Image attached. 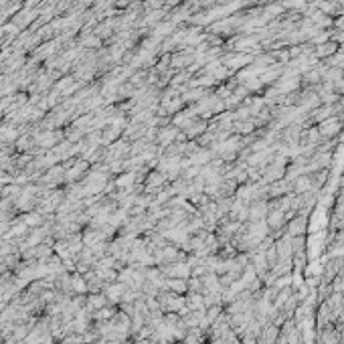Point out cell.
Returning <instances> with one entry per match:
<instances>
[{
	"label": "cell",
	"mask_w": 344,
	"mask_h": 344,
	"mask_svg": "<svg viewBox=\"0 0 344 344\" xmlns=\"http://www.w3.org/2000/svg\"><path fill=\"white\" fill-rule=\"evenodd\" d=\"M160 271L168 277H172V280H190L192 277V267L188 261H172L170 265L162 267Z\"/></svg>",
	"instance_id": "6da1fadb"
},
{
	"label": "cell",
	"mask_w": 344,
	"mask_h": 344,
	"mask_svg": "<svg viewBox=\"0 0 344 344\" xmlns=\"http://www.w3.org/2000/svg\"><path fill=\"white\" fill-rule=\"evenodd\" d=\"M340 130H342V118L338 116H330L318 124V132L322 138H334Z\"/></svg>",
	"instance_id": "7a4b0ae2"
},
{
	"label": "cell",
	"mask_w": 344,
	"mask_h": 344,
	"mask_svg": "<svg viewBox=\"0 0 344 344\" xmlns=\"http://www.w3.org/2000/svg\"><path fill=\"white\" fill-rule=\"evenodd\" d=\"M251 63V57L249 55H243V53H239V55H227V57H223V65L227 69H243V67H247V65Z\"/></svg>",
	"instance_id": "3957f363"
},
{
	"label": "cell",
	"mask_w": 344,
	"mask_h": 344,
	"mask_svg": "<svg viewBox=\"0 0 344 344\" xmlns=\"http://www.w3.org/2000/svg\"><path fill=\"white\" fill-rule=\"evenodd\" d=\"M306 219H308L306 215H300V217H296V219L288 221L286 235H290V237H302V233L306 231V223H308Z\"/></svg>",
	"instance_id": "277c9868"
},
{
	"label": "cell",
	"mask_w": 344,
	"mask_h": 344,
	"mask_svg": "<svg viewBox=\"0 0 344 344\" xmlns=\"http://www.w3.org/2000/svg\"><path fill=\"white\" fill-rule=\"evenodd\" d=\"M338 51V45L334 41H328V43H322V45H316L314 47V59H326V57H332L334 53Z\"/></svg>",
	"instance_id": "5b68a950"
},
{
	"label": "cell",
	"mask_w": 344,
	"mask_h": 344,
	"mask_svg": "<svg viewBox=\"0 0 344 344\" xmlns=\"http://www.w3.org/2000/svg\"><path fill=\"white\" fill-rule=\"evenodd\" d=\"M126 290H128V288H126L124 284H111V286H106V288H104V293H106V298H107L109 302H122Z\"/></svg>",
	"instance_id": "8992f818"
},
{
	"label": "cell",
	"mask_w": 344,
	"mask_h": 344,
	"mask_svg": "<svg viewBox=\"0 0 344 344\" xmlns=\"http://www.w3.org/2000/svg\"><path fill=\"white\" fill-rule=\"evenodd\" d=\"M176 136H178V128L174 126H170V128H162L160 132H158V144H162V146H170L172 142H176Z\"/></svg>",
	"instance_id": "52a82bcc"
},
{
	"label": "cell",
	"mask_w": 344,
	"mask_h": 344,
	"mask_svg": "<svg viewBox=\"0 0 344 344\" xmlns=\"http://www.w3.org/2000/svg\"><path fill=\"white\" fill-rule=\"evenodd\" d=\"M71 290H73L75 293H85V291L89 290V286H87V282H85V277L81 275V273L71 275Z\"/></svg>",
	"instance_id": "ba28073f"
},
{
	"label": "cell",
	"mask_w": 344,
	"mask_h": 344,
	"mask_svg": "<svg viewBox=\"0 0 344 344\" xmlns=\"http://www.w3.org/2000/svg\"><path fill=\"white\" fill-rule=\"evenodd\" d=\"M162 4H164V0H148V2H146V6H148V8H160Z\"/></svg>",
	"instance_id": "9c48e42d"
},
{
	"label": "cell",
	"mask_w": 344,
	"mask_h": 344,
	"mask_svg": "<svg viewBox=\"0 0 344 344\" xmlns=\"http://www.w3.org/2000/svg\"><path fill=\"white\" fill-rule=\"evenodd\" d=\"M138 344H154V340H146V338H142V340H138Z\"/></svg>",
	"instance_id": "30bf717a"
},
{
	"label": "cell",
	"mask_w": 344,
	"mask_h": 344,
	"mask_svg": "<svg viewBox=\"0 0 344 344\" xmlns=\"http://www.w3.org/2000/svg\"><path fill=\"white\" fill-rule=\"evenodd\" d=\"M128 2H130V0H118V4H120V6H126Z\"/></svg>",
	"instance_id": "8fae6325"
}]
</instances>
